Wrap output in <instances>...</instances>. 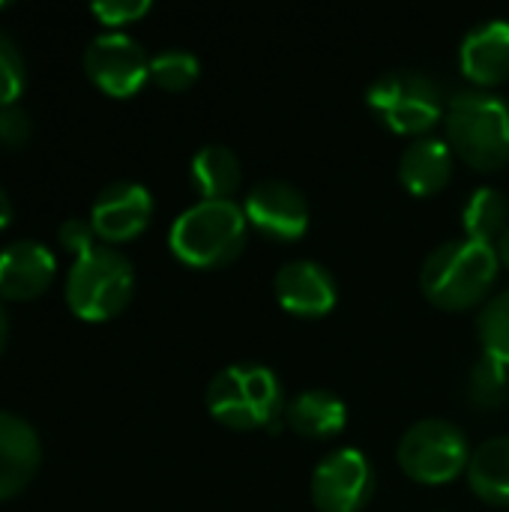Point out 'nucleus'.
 Instances as JSON below:
<instances>
[{
  "mask_svg": "<svg viewBox=\"0 0 509 512\" xmlns=\"http://www.w3.org/2000/svg\"><path fill=\"white\" fill-rule=\"evenodd\" d=\"M498 249L471 237L444 240L435 246L420 267L423 294L447 312L477 306L498 279Z\"/></svg>",
  "mask_w": 509,
  "mask_h": 512,
  "instance_id": "obj_1",
  "label": "nucleus"
},
{
  "mask_svg": "<svg viewBox=\"0 0 509 512\" xmlns=\"http://www.w3.org/2000/svg\"><path fill=\"white\" fill-rule=\"evenodd\" d=\"M447 144L477 171H498L509 162V102L492 90H459L444 111Z\"/></svg>",
  "mask_w": 509,
  "mask_h": 512,
  "instance_id": "obj_2",
  "label": "nucleus"
},
{
  "mask_svg": "<svg viewBox=\"0 0 509 512\" xmlns=\"http://www.w3.org/2000/svg\"><path fill=\"white\" fill-rule=\"evenodd\" d=\"M246 225L249 219L237 201L201 198L174 219L168 231V246L189 267H225L243 252Z\"/></svg>",
  "mask_w": 509,
  "mask_h": 512,
  "instance_id": "obj_3",
  "label": "nucleus"
},
{
  "mask_svg": "<svg viewBox=\"0 0 509 512\" xmlns=\"http://www.w3.org/2000/svg\"><path fill=\"white\" fill-rule=\"evenodd\" d=\"M207 411L234 432L276 429L285 414L282 384L267 366L231 363L207 384Z\"/></svg>",
  "mask_w": 509,
  "mask_h": 512,
  "instance_id": "obj_4",
  "label": "nucleus"
},
{
  "mask_svg": "<svg viewBox=\"0 0 509 512\" xmlns=\"http://www.w3.org/2000/svg\"><path fill=\"white\" fill-rule=\"evenodd\" d=\"M135 270L123 252L108 243L78 255L66 273V303L84 321H108L129 306Z\"/></svg>",
  "mask_w": 509,
  "mask_h": 512,
  "instance_id": "obj_5",
  "label": "nucleus"
},
{
  "mask_svg": "<svg viewBox=\"0 0 509 512\" xmlns=\"http://www.w3.org/2000/svg\"><path fill=\"white\" fill-rule=\"evenodd\" d=\"M366 105L384 126L399 135H423L438 120H444L447 111L441 87L417 69L381 72L366 90Z\"/></svg>",
  "mask_w": 509,
  "mask_h": 512,
  "instance_id": "obj_6",
  "label": "nucleus"
},
{
  "mask_svg": "<svg viewBox=\"0 0 509 512\" xmlns=\"http://www.w3.org/2000/svg\"><path fill=\"white\" fill-rule=\"evenodd\" d=\"M396 456L411 480L426 486H444L468 468L471 450L465 432L456 423L429 417L405 429Z\"/></svg>",
  "mask_w": 509,
  "mask_h": 512,
  "instance_id": "obj_7",
  "label": "nucleus"
},
{
  "mask_svg": "<svg viewBox=\"0 0 509 512\" xmlns=\"http://www.w3.org/2000/svg\"><path fill=\"white\" fill-rule=\"evenodd\" d=\"M84 72L108 96L126 99L150 78V57L135 36L123 30H102L84 48Z\"/></svg>",
  "mask_w": 509,
  "mask_h": 512,
  "instance_id": "obj_8",
  "label": "nucleus"
},
{
  "mask_svg": "<svg viewBox=\"0 0 509 512\" xmlns=\"http://www.w3.org/2000/svg\"><path fill=\"white\" fill-rule=\"evenodd\" d=\"M375 492V468L366 453L339 447L312 471V501L321 512H360Z\"/></svg>",
  "mask_w": 509,
  "mask_h": 512,
  "instance_id": "obj_9",
  "label": "nucleus"
},
{
  "mask_svg": "<svg viewBox=\"0 0 509 512\" xmlns=\"http://www.w3.org/2000/svg\"><path fill=\"white\" fill-rule=\"evenodd\" d=\"M246 219L267 237L288 243L309 228V201L288 180H261L249 189L243 204Z\"/></svg>",
  "mask_w": 509,
  "mask_h": 512,
  "instance_id": "obj_10",
  "label": "nucleus"
},
{
  "mask_svg": "<svg viewBox=\"0 0 509 512\" xmlns=\"http://www.w3.org/2000/svg\"><path fill=\"white\" fill-rule=\"evenodd\" d=\"M153 216V195L135 180H114L99 189L90 207L96 237L108 246L135 240Z\"/></svg>",
  "mask_w": 509,
  "mask_h": 512,
  "instance_id": "obj_11",
  "label": "nucleus"
},
{
  "mask_svg": "<svg viewBox=\"0 0 509 512\" xmlns=\"http://www.w3.org/2000/svg\"><path fill=\"white\" fill-rule=\"evenodd\" d=\"M273 291L279 306L297 318H321L333 312L339 300V285L333 273L309 258L282 264L273 276Z\"/></svg>",
  "mask_w": 509,
  "mask_h": 512,
  "instance_id": "obj_12",
  "label": "nucleus"
},
{
  "mask_svg": "<svg viewBox=\"0 0 509 512\" xmlns=\"http://www.w3.org/2000/svg\"><path fill=\"white\" fill-rule=\"evenodd\" d=\"M57 273L54 252L30 237L9 240L0 249V297L3 300H33L39 297Z\"/></svg>",
  "mask_w": 509,
  "mask_h": 512,
  "instance_id": "obj_13",
  "label": "nucleus"
},
{
  "mask_svg": "<svg viewBox=\"0 0 509 512\" xmlns=\"http://www.w3.org/2000/svg\"><path fill=\"white\" fill-rule=\"evenodd\" d=\"M42 462V444L36 429L12 414L0 411V501L18 495Z\"/></svg>",
  "mask_w": 509,
  "mask_h": 512,
  "instance_id": "obj_14",
  "label": "nucleus"
},
{
  "mask_svg": "<svg viewBox=\"0 0 509 512\" xmlns=\"http://www.w3.org/2000/svg\"><path fill=\"white\" fill-rule=\"evenodd\" d=\"M459 63L462 72L480 84H501L509 78V21L507 18H489L474 24L462 45H459Z\"/></svg>",
  "mask_w": 509,
  "mask_h": 512,
  "instance_id": "obj_15",
  "label": "nucleus"
},
{
  "mask_svg": "<svg viewBox=\"0 0 509 512\" xmlns=\"http://www.w3.org/2000/svg\"><path fill=\"white\" fill-rule=\"evenodd\" d=\"M453 159H456V153H453V147L444 138L423 135V138H417L414 144H408L402 150L399 180L417 198L435 195V192H441L450 183Z\"/></svg>",
  "mask_w": 509,
  "mask_h": 512,
  "instance_id": "obj_16",
  "label": "nucleus"
},
{
  "mask_svg": "<svg viewBox=\"0 0 509 512\" xmlns=\"http://www.w3.org/2000/svg\"><path fill=\"white\" fill-rule=\"evenodd\" d=\"M285 420L303 438H333L345 429L348 408L333 390L312 387V390L297 393L285 405Z\"/></svg>",
  "mask_w": 509,
  "mask_h": 512,
  "instance_id": "obj_17",
  "label": "nucleus"
},
{
  "mask_svg": "<svg viewBox=\"0 0 509 512\" xmlns=\"http://www.w3.org/2000/svg\"><path fill=\"white\" fill-rule=\"evenodd\" d=\"M471 489L498 507H509V435L483 441L468 459Z\"/></svg>",
  "mask_w": 509,
  "mask_h": 512,
  "instance_id": "obj_18",
  "label": "nucleus"
},
{
  "mask_svg": "<svg viewBox=\"0 0 509 512\" xmlns=\"http://www.w3.org/2000/svg\"><path fill=\"white\" fill-rule=\"evenodd\" d=\"M189 174L201 198H231L243 180V165L228 144H204L192 156Z\"/></svg>",
  "mask_w": 509,
  "mask_h": 512,
  "instance_id": "obj_19",
  "label": "nucleus"
},
{
  "mask_svg": "<svg viewBox=\"0 0 509 512\" xmlns=\"http://www.w3.org/2000/svg\"><path fill=\"white\" fill-rule=\"evenodd\" d=\"M465 234L480 243H498L509 228V201L492 186H480L471 192L462 210Z\"/></svg>",
  "mask_w": 509,
  "mask_h": 512,
  "instance_id": "obj_20",
  "label": "nucleus"
},
{
  "mask_svg": "<svg viewBox=\"0 0 509 512\" xmlns=\"http://www.w3.org/2000/svg\"><path fill=\"white\" fill-rule=\"evenodd\" d=\"M477 330H480V342H483V354L504 363L509 369V288L495 294L480 318H477Z\"/></svg>",
  "mask_w": 509,
  "mask_h": 512,
  "instance_id": "obj_21",
  "label": "nucleus"
},
{
  "mask_svg": "<svg viewBox=\"0 0 509 512\" xmlns=\"http://www.w3.org/2000/svg\"><path fill=\"white\" fill-rule=\"evenodd\" d=\"M198 57L186 48H165L150 57V81L162 90H186L198 78Z\"/></svg>",
  "mask_w": 509,
  "mask_h": 512,
  "instance_id": "obj_22",
  "label": "nucleus"
},
{
  "mask_svg": "<svg viewBox=\"0 0 509 512\" xmlns=\"http://www.w3.org/2000/svg\"><path fill=\"white\" fill-rule=\"evenodd\" d=\"M509 387V369L504 363L492 360V357H480V363L474 366L471 372V384H468V393L474 399L477 408H495L504 402Z\"/></svg>",
  "mask_w": 509,
  "mask_h": 512,
  "instance_id": "obj_23",
  "label": "nucleus"
},
{
  "mask_svg": "<svg viewBox=\"0 0 509 512\" xmlns=\"http://www.w3.org/2000/svg\"><path fill=\"white\" fill-rule=\"evenodd\" d=\"M27 81V66L18 42L0 27V105H12Z\"/></svg>",
  "mask_w": 509,
  "mask_h": 512,
  "instance_id": "obj_24",
  "label": "nucleus"
},
{
  "mask_svg": "<svg viewBox=\"0 0 509 512\" xmlns=\"http://www.w3.org/2000/svg\"><path fill=\"white\" fill-rule=\"evenodd\" d=\"M30 132H33L30 114L18 102L0 105V147L18 150L30 141Z\"/></svg>",
  "mask_w": 509,
  "mask_h": 512,
  "instance_id": "obj_25",
  "label": "nucleus"
},
{
  "mask_svg": "<svg viewBox=\"0 0 509 512\" xmlns=\"http://www.w3.org/2000/svg\"><path fill=\"white\" fill-rule=\"evenodd\" d=\"M90 9L102 24H108L114 30L120 24L138 21L150 9V0H96Z\"/></svg>",
  "mask_w": 509,
  "mask_h": 512,
  "instance_id": "obj_26",
  "label": "nucleus"
},
{
  "mask_svg": "<svg viewBox=\"0 0 509 512\" xmlns=\"http://www.w3.org/2000/svg\"><path fill=\"white\" fill-rule=\"evenodd\" d=\"M57 240L63 243V249L75 252V258L84 255V252H90L93 246H99V243H96V228H93V222H90V219H81V216H69V219L57 228Z\"/></svg>",
  "mask_w": 509,
  "mask_h": 512,
  "instance_id": "obj_27",
  "label": "nucleus"
},
{
  "mask_svg": "<svg viewBox=\"0 0 509 512\" xmlns=\"http://www.w3.org/2000/svg\"><path fill=\"white\" fill-rule=\"evenodd\" d=\"M9 219H12V201H9L6 189L0 186V231L9 225Z\"/></svg>",
  "mask_w": 509,
  "mask_h": 512,
  "instance_id": "obj_28",
  "label": "nucleus"
},
{
  "mask_svg": "<svg viewBox=\"0 0 509 512\" xmlns=\"http://www.w3.org/2000/svg\"><path fill=\"white\" fill-rule=\"evenodd\" d=\"M6 336H9V318H6L3 297H0V354H3V348H6Z\"/></svg>",
  "mask_w": 509,
  "mask_h": 512,
  "instance_id": "obj_29",
  "label": "nucleus"
},
{
  "mask_svg": "<svg viewBox=\"0 0 509 512\" xmlns=\"http://www.w3.org/2000/svg\"><path fill=\"white\" fill-rule=\"evenodd\" d=\"M495 249H498V258H501V261L509 267V228L501 234V240L495 243Z\"/></svg>",
  "mask_w": 509,
  "mask_h": 512,
  "instance_id": "obj_30",
  "label": "nucleus"
}]
</instances>
